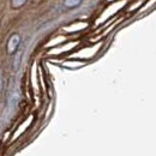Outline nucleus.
<instances>
[{
  "label": "nucleus",
  "instance_id": "nucleus-1",
  "mask_svg": "<svg viewBox=\"0 0 156 156\" xmlns=\"http://www.w3.org/2000/svg\"><path fill=\"white\" fill-rule=\"evenodd\" d=\"M20 36L17 35V34H13L10 37L9 42H7V52L9 53H13L16 51V48L20 46Z\"/></svg>",
  "mask_w": 156,
  "mask_h": 156
},
{
  "label": "nucleus",
  "instance_id": "nucleus-2",
  "mask_svg": "<svg viewBox=\"0 0 156 156\" xmlns=\"http://www.w3.org/2000/svg\"><path fill=\"white\" fill-rule=\"evenodd\" d=\"M80 2H82V0H64V6L67 9H72V7L79 6Z\"/></svg>",
  "mask_w": 156,
  "mask_h": 156
},
{
  "label": "nucleus",
  "instance_id": "nucleus-3",
  "mask_svg": "<svg viewBox=\"0 0 156 156\" xmlns=\"http://www.w3.org/2000/svg\"><path fill=\"white\" fill-rule=\"evenodd\" d=\"M25 2H27V0H11V5L13 9H20Z\"/></svg>",
  "mask_w": 156,
  "mask_h": 156
},
{
  "label": "nucleus",
  "instance_id": "nucleus-4",
  "mask_svg": "<svg viewBox=\"0 0 156 156\" xmlns=\"http://www.w3.org/2000/svg\"><path fill=\"white\" fill-rule=\"evenodd\" d=\"M20 58H22V51L17 52V54H16V58H15V64H13V67H15V70H16V69H18V66H20Z\"/></svg>",
  "mask_w": 156,
  "mask_h": 156
},
{
  "label": "nucleus",
  "instance_id": "nucleus-5",
  "mask_svg": "<svg viewBox=\"0 0 156 156\" xmlns=\"http://www.w3.org/2000/svg\"><path fill=\"white\" fill-rule=\"evenodd\" d=\"M2 89V79H1V76H0V90Z\"/></svg>",
  "mask_w": 156,
  "mask_h": 156
}]
</instances>
